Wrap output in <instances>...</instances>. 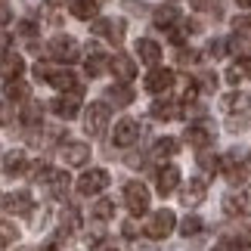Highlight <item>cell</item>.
Segmentation results:
<instances>
[{"instance_id": "obj_1", "label": "cell", "mask_w": 251, "mask_h": 251, "mask_svg": "<svg viewBox=\"0 0 251 251\" xmlns=\"http://www.w3.org/2000/svg\"><path fill=\"white\" fill-rule=\"evenodd\" d=\"M174 224H177V217H174V211H168V208H161V211H155L149 220H146V226H143V233H146L149 239H165V236H171L174 233Z\"/></svg>"}, {"instance_id": "obj_2", "label": "cell", "mask_w": 251, "mask_h": 251, "mask_svg": "<svg viewBox=\"0 0 251 251\" xmlns=\"http://www.w3.org/2000/svg\"><path fill=\"white\" fill-rule=\"evenodd\" d=\"M34 75H37V78H44V81H50L56 90H69V93L72 90H81L78 78H75L72 72H65V69H47V65H37Z\"/></svg>"}, {"instance_id": "obj_3", "label": "cell", "mask_w": 251, "mask_h": 251, "mask_svg": "<svg viewBox=\"0 0 251 251\" xmlns=\"http://www.w3.org/2000/svg\"><path fill=\"white\" fill-rule=\"evenodd\" d=\"M84 127H87L90 137L105 133V127H109V105L105 102H90V109H87V115H84Z\"/></svg>"}, {"instance_id": "obj_4", "label": "cell", "mask_w": 251, "mask_h": 251, "mask_svg": "<svg viewBox=\"0 0 251 251\" xmlns=\"http://www.w3.org/2000/svg\"><path fill=\"white\" fill-rule=\"evenodd\" d=\"M224 211L229 217H251V189H236V192H226L224 199Z\"/></svg>"}, {"instance_id": "obj_5", "label": "cell", "mask_w": 251, "mask_h": 251, "mask_svg": "<svg viewBox=\"0 0 251 251\" xmlns=\"http://www.w3.org/2000/svg\"><path fill=\"white\" fill-rule=\"evenodd\" d=\"M214 137H217V130H214L211 121H196V124H189V130H186V143L192 149H208L211 143H214Z\"/></svg>"}, {"instance_id": "obj_6", "label": "cell", "mask_w": 251, "mask_h": 251, "mask_svg": "<svg viewBox=\"0 0 251 251\" xmlns=\"http://www.w3.org/2000/svg\"><path fill=\"white\" fill-rule=\"evenodd\" d=\"M109 171H102V168H93V171H87L81 174V180H78V192L81 196H96V192H102L105 186H109Z\"/></svg>"}, {"instance_id": "obj_7", "label": "cell", "mask_w": 251, "mask_h": 251, "mask_svg": "<svg viewBox=\"0 0 251 251\" xmlns=\"http://www.w3.org/2000/svg\"><path fill=\"white\" fill-rule=\"evenodd\" d=\"M124 201H127L130 214H146V208H149V189L143 186V183H127V186H124Z\"/></svg>"}, {"instance_id": "obj_8", "label": "cell", "mask_w": 251, "mask_h": 251, "mask_svg": "<svg viewBox=\"0 0 251 251\" xmlns=\"http://www.w3.org/2000/svg\"><path fill=\"white\" fill-rule=\"evenodd\" d=\"M137 140H140V124L133 121V118H121L118 124H115L112 143H115L118 149H127V146H133Z\"/></svg>"}, {"instance_id": "obj_9", "label": "cell", "mask_w": 251, "mask_h": 251, "mask_svg": "<svg viewBox=\"0 0 251 251\" xmlns=\"http://www.w3.org/2000/svg\"><path fill=\"white\" fill-rule=\"evenodd\" d=\"M50 53H53V59H59V62H75L78 59V44H75V37H69V34H56L50 41Z\"/></svg>"}, {"instance_id": "obj_10", "label": "cell", "mask_w": 251, "mask_h": 251, "mask_svg": "<svg viewBox=\"0 0 251 251\" xmlns=\"http://www.w3.org/2000/svg\"><path fill=\"white\" fill-rule=\"evenodd\" d=\"M93 34H100V37H105V41H112V44H121L124 41V19H96Z\"/></svg>"}, {"instance_id": "obj_11", "label": "cell", "mask_w": 251, "mask_h": 251, "mask_svg": "<svg viewBox=\"0 0 251 251\" xmlns=\"http://www.w3.org/2000/svg\"><path fill=\"white\" fill-rule=\"evenodd\" d=\"M78 109H81V90H72L69 96H56L53 100V112L65 121H72L78 115Z\"/></svg>"}, {"instance_id": "obj_12", "label": "cell", "mask_w": 251, "mask_h": 251, "mask_svg": "<svg viewBox=\"0 0 251 251\" xmlns=\"http://www.w3.org/2000/svg\"><path fill=\"white\" fill-rule=\"evenodd\" d=\"M62 161L72 165V168L87 165V161H90V146H87V143H78V140L65 143V146H62Z\"/></svg>"}, {"instance_id": "obj_13", "label": "cell", "mask_w": 251, "mask_h": 251, "mask_svg": "<svg viewBox=\"0 0 251 251\" xmlns=\"http://www.w3.org/2000/svg\"><path fill=\"white\" fill-rule=\"evenodd\" d=\"M0 205H3L9 214H28V211L34 208V201H31V192L19 189V192H9V196H3V199H0Z\"/></svg>"}, {"instance_id": "obj_14", "label": "cell", "mask_w": 251, "mask_h": 251, "mask_svg": "<svg viewBox=\"0 0 251 251\" xmlns=\"http://www.w3.org/2000/svg\"><path fill=\"white\" fill-rule=\"evenodd\" d=\"M155 183H158V192H161V196H171V192L180 186V168H174V165H165V168L158 171Z\"/></svg>"}, {"instance_id": "obj_15", "label": "cell", "mask_w": 251, "mask_h": 251, "mask_svg": "<svg viewBox=\"0 0 251 251\" xmlns=\"http://www.w3.org/2000/svg\"><path fill=\"white\" fill-rule=\"evenodd\" d=\"M109 69L115 72V78H121V81H133V78H137V62H133L130 56H124V53L115 56V59L109 62Z\"/></svg>"}, {"instance_id": "obj_16", "label": "cell", "mask_w": 251, "mask_h": 251, "mask_svg": "<svg viewBox=\"0 0 251 251\" xmlns=\"http://www.w3.org/2000/svg\"><path fill=\"white\" fill-rule=\"evenodd\" d=\"M25 72V59L19 53H3V59H0V75H3L6 81H16L19 75Z\"/></svg>"}, {"instance_id": "obj_17", "label": "cell", "mask_w": 251, "mask_h": 251, "mask_svg": "<svg viewBox=\"0 0 251 251\" xmlns=\"http://www.w3.org/2000/svg\"><path fill=\"white\" fill-rule=\"evenodd\" d=\"M174 87V72H168V69H155L146 78V90H152V93H168Z\"/></svg>"}, {"instance_id": "obj_18", "label": "cell", "mask_w": 251, "mask_h": 251, "mask_svg": "<svg viewBox=\"0 0 251 251\" xmlns=\"http://www.w3.org/2000/svg\"><path fill=\"white\" fill-rule=\"evenodd\" d=\"M180 201L186 208L201 205V201H205V183H201V180H189L186 186H183V192H180Z\"/></svg>"}, {"instance_id": "obj_19", "label": "cell", "mask_w": 251, "mask_h": 251, "mask_svg": "<svg viewBox=\"0 0 251 251\" xmlns=\"http://www.w3.org/2000/svg\"><path fill=\"white\" fill-rule=\"evenodd\" d=\"M44 183L50 186V196H56V199H62L65 192H69V174L65 171H47V177H44Z\"/></svg>"}, {"instance_id": "obj_20", "label": "cell", "mask_w": 251, "mask_h": 251, "mask_svg": "<svg viewBox=\"0 0 251 251\" xmlns=\"http://www.w3.org/2000/svg\"><path fill=\"white\" fill-rule=\"evenodd\" d=\"M211 251H251V233L242 236H229V239H220V242L211 248Z\"/></svg>"}, {"instance_id": "obj_21", "label": "cell", "mask_w": 251, "mask_h": 251, "mask_svg": "<svg viewBox=\"0 0 251 251\" xmlns=\"http://www.w3.org/2000/svg\"><path fill=\"white\" fill-rule=\"evenodd\" d=\"M152 118L174 121V118H180V105L171 102V100H158V102H152Z\"/></svg>"}, {"instance_id": "obj_22", "label": "cell", "mask_w": 251, "mask_h": 251, "mask_svg": "<svg viewBox=\"0 0 251 251\" xmlns=\"http://www.w3.org/2000/svg\"><path fill=\"white\" fill-rule=\"evenodd\" d=\"M25 168H28L25 152H6V158H3V171L9 174V177H19V174H25Z\"/></svg>"}, {"instance_id": "obj_23", "label": "cell", "mask_w": 251, "mask_h": 251, "mask_svg": "<svg viewBox=\"0 0 251 251\" xmlns=\"http://www.w3.org/2000/svg\"><path fill=\"white\" fill-rule=\"evenodd\" d=\"M137 56H140L146 65H155V62L161 59V47H158L155 41H140V44H137Z\"/></svg>"}, {"instance_id": "obj_24", "label": "cell", "mask_w": 251, "mask_h": 251, "mask_svg": "<svg viewBox=\"0 0 251 251\" xmlns=\"http://www.w3.org/2000/svg\"><path fill=\"white\" fill-rule=\"evenodd\" d=\"M220 165H224L226 177L233 180V183H242V180H245V165H242V161H239L236 155H226L224 161H220Z\"/></svg>"}, {"instance_id": "obj_25", "label": "cell", "mask_w": 251, "mask_h": 251, "mask_svg": "<svg viewBox=\"0 0 251 251\" xmlns=\"http://www.w3.org/2000/svg\"><path fill=\"white\" fill-rule=\"evenodd\" d=\"M180 146H177V140H171V137H165V140H158L155 146H152V158H158V161H165V158H171L174 152H177Z\"/></svg>"}, {"instance_id": "obj_26", "label": "cell", "mask_w": 251, "mask_h": 251, "mask_svg": "<svg viewBox=\"0 0 251 251\" xmlns=\"http://www.w3.org/2000/svg\"><path fill=\"white\" fill-rule=\"evenodd\" d=\"M96 0H72V13L75 19H96Z\"/></svg>"}, {"instance_id": "obj_27", "label": "cell", "mask_w": 251, "mask_h": 251, "mask_svg": "<svg viewBox=\"0 0 251 251\" xmlns=\"http://www.w3.org/2000/svg\"><path fill=\"white\" fill-rule=\"evenodd\" d=\"M109 100H112L115 105H127V102L133 100V90H130V87L115 84V87H109Z\"/></svg>"}, {"instance_id": "obj_28", "label": "cell", "mask_w": 251, "mask_h": 251, "mask_svg": "<svg viewBox=\"0 0 251 251\" xmlns=\"http://www.w3.org/2000/svg\"><path fill=\"white\" fill-rule=\"evenodd\" d=\"M102 72H105V56L93 47V50H90V59H87V75H102Z\"/></svg>"}, {"instance_id": "obj_29", "label": "cell", "mask_w": 251, "mask_h": 251, "mask_svg": "<svg viewBox=\"0 0 251 251\" xmlns=\"http://www.w3.org/2000/svg\"><path fill=\"white\" fill-rule=\"evenodd\" d=\"M93 217H96V220H109V217H115V205H112L109 199H100V201L93 205Z\"/></svg>"}, {"instance_id": "obj_30", "label": "cell", "mask_w": 251, "mask_h": 251, "mask_svg": "<svg viewBox=\"0 0 251 251\" xmlns=\"http://www.w3.org/2000/svg\"><path fill=\"white\" fill-rule=\"evenodd\" d=\"M78 226H81V217H78V211H75V208H69V211L62 214V233L69 236V233H75Z\"/></svg>"}, {"instance_id": "obj_31", "label": "cell", "mask_w": 251, "mask_h": 251, "mask_svg": "<svg viewBox=\"0 0 251 251\" xmlns=\"http://www.w3.org/2000/svg\"><path fill=\"white\" fill-rule=\"evenodd\" d=\"M180 233L186 236V239H189V236H199V233H201V220H199V217H186V220L180 224Z\"/></svg>"}, {"instance_id": "obj_32", "label": "cell", "mask_w": 251, "mask_h": 251, "mask_svg": "<svg viewBox=\"0 0 251 251\" xmlns=\"http://www.w3.org/2000/svg\"><path fill=\"white\" fill-rule=\"evenodd\" d=\"M6 96H9V100H25V96H28V87L22 81H9L6 84Z\"/></svg>"}, {"instance_id": "obj_33", "label": "cell", "mask_w": 251, "mask_h": 251, "mask_svg": "<svg viewBox=\"0 0 251 251\" xmlns=\"http://www.w3.org/2000/svg\"><path fill=\"white\" fill-rule=\"evenodd\" d=\"M174 19H177V9H174V6H161V9H155V25H171Z\"/></svg>"}, {"instance_id": "obj_34", "label": "cell", "mask_w": 251, "mask_h": 251, "mask_svg": "<svg viewBox=\"0 0 251 251\" xmlns=\"http://www.w3.org/2000/svg\"><path fill=\"white\" fill-rule=\"evenodd\" d=\"M22 121L25 124H37V121H41V105H25V109H22Z\"/></svg>"}, {"instance_id": "obj_35", "label": "cell", "mask_w": 251, "mask_h": 251, "mask_svg": "<svg viewBox=\"0 0 251 251\" xmlns=\"http://www.w3.org/2000/svg\"><path fill=\"white\" fill-rule=\"evenodd\" d=\"M16 226L13 224H6V220H0V239H16Z\"/></svg>"}, {"instance_id": "obj_36", "label": "cell", "mask_w": 251, "mask_h": 251, "mask_svg": "<svg viewBox=\"0 0 251 251\" xmlns=\"http://www.w3.org/2000/svg\"><path fill=\"white\" fill-rule=\"evenodd\" d=\"M242 75H245V69H239V65H233V69L226 72V81H229V84H239V81H242Z\"/></svg>"}, {"instance_id": "obj_37", "label": "cell", "mask_w": 251, "mask_h": 251, "mask_svg": "<svg viewBox=\"0 0 251 251\" xmlns=\"http://www.w3.org/2000/svg\"><path fill=\"white\" fill-rule=\"evenodd\" d=\"M233 28H236V31H251V19H248V16L233 19Z\"/></svg>"}, {"instance_id": "obj_38", "label": "cell", "mask_w": 251, "mask_h": 251, "mask_svg": "<svg viewBox=\"0 0 251 251\" xmlns=\"http://www.w3.org/2000/svg\"><path fill=\"white\" fill-rule=\"evenodd\" d=\"M196 59H199V53H196V50H183V53H180V65H192Z\"/></svg>"}, {"instance_id": "obj_39", "label": "cell", "mask_w": 251, "mask_h": 251, "mask_svg": "<svg viewBox=\"0 0 251 251\" xmlns=\"http://www.w3.org/2000/svg\"><path fill=\"white\" fill-rule=\"evenodd\" d=\"M201 165H205V171H217V168H220V161H217V158H211V155H201Z\"/></svg>"}, {"instance_id": "obj_40", "label": "cell", "mask_w": 251, "mask_h": 251, "mask_svg": "<svg viewBox=\"0 0 251 251\" xmlns=\"http://www.w3.org/2000/svg\"><path fill=\"white\" fill-rule=\"evenodd\" d=\"M192 6H196V9H214L217 3H214V0H192Z\"/></svg>"}, {"instance_id": "obj_41", "label": "cell", "mask_w": 251, "mask_h": 251, "mask_svg": "<svg viewBox=\"0 0 251 251\" xmlns=\"http://www.w3.org/2000/svg\"><path fill=\"white\" fill-rule=\"evenodd\" d=\"M19 31H22V34H28V37H31V34L37 31V25H34V22H22V25H19Z\"/></svg>"}, {"instance_id": "obj_42", "label": "cell", "mask_w": 251, "mask_h": 251, "mask_svg": "<svg viewBox=\"0 0 251 251\" xmlns=\"http://www.w3.org/2000/svg\"><path fill=\"white\" fill-rule=\"evenodd\" d=\"M6 121H9V105H6V102H0V127H3Z\"/></svg>"}, {"instance_id": "obj_43", "label": "cell", "mask_w": 251, "mask_h": 251, "mask_svg": "<svg viewBox=\"0 0 251 251\" xmlns=\"http://www.w3.org/2000/svg\"><path fill=\"white\" fill-rule=\"evenodd\" d=\"M124 236H137V224H133V220L124 224Z\"/></svg>"}, {"instance_id": "obj_44", "label": "cell", "mask_w": 251, "mask_h": 251, "mask_svg": "<svg viewBox=\"0 0 251 251\" xmlns=\"http://www.w3.org/2000/svg\"><path fill=\"white\" fill-rule=\"evenodd\" d=\"M226 50V44L224 41H217V44H211V53H214V56H220V53H224Z\"/></svg>"}, {"instance_id": "obj_45", "label": "cell", "mask_w": 251, "mask_h": 251, "mask_svg": "<svg viewBox=\"0 0 251 251\" xmlns=\"http://www.w3.org/2000/svg\"><path fill=\"white\" fill-rule=\"evenodd\" d=\"M3 44H9V34H0V47H3Z\"/></svg>"}, {"instance_id": "obj_46", "label": "cell", "mask_w": 251, "mask_h": 251, "mask_svg": "<svg viewBox=\"0 0 251 251\" xmlns=\"http://www.w3.org/2000/svg\"><path fill=\"white\" fill-rule=\"evenodd\" d=\"M47 3H50V6H59V3H65V0H47Z\"/></svg>"}, {"instance_id": "obj_47", "label": "cell", "mask_w": 251, "mask_h": 251, "mask_svg": "<svg viewBox=\"0 0 251 251\" xmlns=\"http://www.w3.org/2000/svg\"><path fill=\"white\" fill-rule=\"evenodd\" d=\"M239 6H245V9H248V6H251V0H239Z\"/></svg>"}, {"instance_id": "obj_48", "label": "cell", "mask_w": 251, "mask_h": 251, "mask_svg": "<svg viewBox=\"0 0 251 251\" xmlns=\"http://www.w3.org/2000/svg\"><path fill=\"white\" fill-rule=\"evenodd\" d=\"M0 251H6V239H0Z\"/></svg>"}, {"instance_id": "obj_49", "label": "cell", "mask_w": 251, "mask_h": 251, "mask_svg": "<svg viewBox=\"0 0 251 251\" xmlns=\"http://www.w3.org/2000/svg\"><path fill=\"white\" fill-rule=\"evenodd\" d=\"M19 251H28V248H19Z\"/></svg>"}, {"instance_id": "obj_50", "label": "cell", "mask_w": 251, "mask_h": 251, "mask_svg": "<svg viewBox=\"0 0 251 251\" xmlns=\"http://www.w3.org/2000/svg\"><path fill=\"white\" fill-rule=\"evenodd\" d=\"M105 251H115V248H105Z\"/></svg>"}]
</instances>
